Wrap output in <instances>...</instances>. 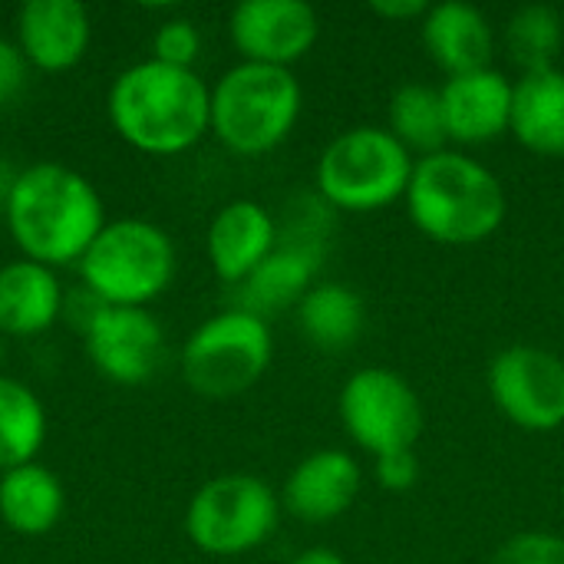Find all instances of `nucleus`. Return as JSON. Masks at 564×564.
<instances>
[{
    "mask_svg": "<svg viewBox=\"0 0 564 564\" xmlns=\"http://www.w3.org/2000/svg\"><path fill=\"white\" fill-rule=\"evenodd\" d=\"M3 221L20 258L56 271L79 264L109 218L99 188L83 172L63 162H33L17 175Z\"/></svg>",
    "mask_w": 564,
    "mask_h": 564,
    "instance_id": "f257e3e1",
    "label": "nucleus"
},
{
    "mask_svg": "<svg viewBox=\"0 0 564 564\" xmlns=\"http://www.w3.org/2000/svg\"><path fill=\"white\" fill-rule=\"evenodd\" d=\"M116 135L145 155H182L212 132V89L195 69L142 59L109 86Z\"/></svg>",
    "mask_w": 564,
    "mask_h": 564,
    "instance_id": "f03ea898",
    "label": "nucleus"
},
{
    "mask_svg": "<svg viewBox=\"0 0 564 564\" xmlns=\"http://www.w3.org/2000/svg\"><path fill=\"white\" fill-rule=\"evenodd\" d=\"M403 202L416 231L449 248L489 241L509 212L499 175L459 149L416 159Z\"/></svg>",
    "mask_w": 564,
    "mask_h": 564,
    "instance_id": "7ed1b4c3",
    "label": "nucleus"
},
{
    "mask_svg": "<svg viewBox=\"0 0 564 564\" xmlns=\"http://www.w3.org/2000/svg\"><path fill=\"white\" fill-rule=\"evenodd\" d=\"M301 109V83L281 66L235 63L212 86V132L235 155L278 149L294 132Z\"/></svg>",
    "mask_w": 564,
    "mask_h": 564,
    "instance_id": "20e7f679",
    "label": "nucleus"
},
{
    "mask_svg": "<svg viewBox=\"0 0 564 564\" xmlns=\"http://www.w3.org/2000/svg\"><path fill=\"white\" fill-rule=\"evenodd\" d=\"M175 245L145 218H116L96 235L76 271L83 288L106 307H149L175 281Z\"/></svg>",
    "mask_w": 564,
    "mask_h": 564,
    "instance_id": "39448f33",
    "label": "nucleus"
},
{
    "mask_svg": "<svg viewBox=\"0 0 564 564\" xmlns=\"http://www.w3.org/2000/svg\"><path fill=\"white\" fill-rule=\"evenodd\" d=\"M416 159L383 126H354L327 142L314 185L324 205L340 212H380L406 198Z\"/></svg>",
    "mask_w": 564,
    "mask_h": 564,
    "instance_id": "423d86ee",
    "label": "nucleus"
},
{
    "mask_svg": "<svg viewBox=\"0 0 564 564\" xmlns=\"http://www.w3.org/2000/svg\"><path fill=\"white\" fill-rule=\"evenodd\" d=\"M274 360L271 324L251 311L228 307L202 321L182 347V380L202 400L248 393Z\"/></svg>",
    "mask_w": 564,
    "mask_h": 564,
    "instance_id": "0eeeda50",
    "label": "nucleus"
},
{
    "mask_svg": "<svg viewBox=\"0 0 564 564\" xmlns=\"http://www.w3.org/2000/svg\"><path fill=\"white\" fill-rule=\"evenodd\" d=\"M281 522V496L251 473L208 479L185 509L188 542L212 558H238L261 549Z\"/></svg>",
    "mask_w": 564,
    "mask_h": 564,
    "instance_id": "6e6552de",
    "label": "nucleus"
},
{
    "mask_svg": "<svg viewBox=\"0 0 564 564\" xmlns=\"http://www.w3.org/2000/svg\"><path fill=\"white\" fill-rule=\"evenodd\" d=\"M344 433L373 459L413 449L423 433L416 390L387 367H364L347 377L337 400Z\"/></svg>",
    "mask_w": 564,
    "mask_h": 564,
    "instance_id": "1a4fd4ad",
    "label": "nucleus"
},
{
    "mask_svg": "<svg viewBox=\"0 0 564 564\" xmlns=\"http://www.w3.org/2000/svg\"><path fill=\"white\" fill-rule=\"evenodd\" d=\"M496 410L525 433H555L564 426V357L512 344L499 350L486 370Z\"/></svg>",
    "mask_w": 564,
    "mask_h": 564,
    "instance_id": "9d476101",
    "label": "nucleus"
},
{
    "mask_svg": "<svg viewBox=\"0 0 564 564\" xmlns=\"http://www.w3.org/2000/svg\"><path fill=\"white\" fill-rule=\"evenodd\" d=\"M86 357L99 377L119 387L152 380L165 357V330L149 307H99L83 330Z\"/></svg>",
    "mask_w": 564,
    "mask_h": 564,
    "instance_id": "9b49d317",
    "label": "nucleus"
},
{
    "mask_svg": "<svg viewBox=\"0 0 564 564\" xmlns=\"http://www.w3.org/2000/svg\"><path fill=\"white\" fill-rule=\"evenodd\" d=\"M228 36L241 63L291 69L314 50L321 17L304 0H241L228 17Z\"/></svg>",
    "mask_w": 564,
    "mask_h": 564,
    "instance_id": "f8f14e48",
    "label": "nucleus"
},
{
    "mask_svg": "<svg viewBox=\"0 0 564 564\" xmlns=\"http://www.w3.org/2000/svg\"><path fill=\"white\" fill-rule=\"evenodd\" d=\"M89 40V10L76 0H26L13 17V43L30 69L40 73L73 69L86 56Z\"/></svg>",
    "mask_w": 564,
    "mask_h": 564,
    "instance_id": "ddd939ff",
    "label": "nucleus"
},
{
    "mask_svg": "<svg viewBox=\"0 0 564 564\" xmlns=\"http://www.w3.org/2000/svg\"><path fill=\"white\" fill-rule=\"evenodd\" d=\"M364 486L360 463L344 449H317L304 456L284 479L281 509L307 525H324L354 509Z\"/></svg>",
    "mask_w": 564,
    "mask_h": 564,
    "instance_id": "4468645a",
    "label": "nucleus"
},
{
    "mask_svg": "<svg viewBox=\"0 0 564 564\" xmlns=\"http://www.w3.org/2000/svg\"><path fill=\"white\" fill-rule=\"evenodd\" d=\"M512 89L516 83L496 66L449 76L440 86L449 142L486 145L506 135L512 129Z\"/></svg>",
    "mask_w": 564,
    "mask_h": 564,
    "instance_id": "2eb2a0df",
    "label": "nucleus"
},
{
    "mask_svg": "<svg viewBox=\"0 0 564 564\" xmlns=\"http://www.w3.org/2000/svg\"><path fill=\"white\" fill-rule=\"evenodd\" d=\"M278 248V225L261 202L235 198L215 212L205 231V254L218 281L245 284Z\"/></svg>",
    "mask_w": 564,
    "mask_h": 564,
    "instance_id": "dca6fc26",
    "label": "nucleus"
},
{
    "mask_svg": "<svg viewBox=\"0 0 564 564\" xmlns=\"http://www.w3.org/2000/svg\"><path fill=\"white\" fill-rule=\"evenodd\" d=\"M420 40L426 56L446 73V79L492 66V53H496L492 23L479 7L466 0L430 3L426 17L420 20Z\"/></svg>",
    "mask_w": 564,
    "mask_h": 564,
    "instance_id": "f3484780",
    "label": "nucleus"
},
{
    "mask_svg": "<svg viewBox=\"0 0 564 564\" xmlns=\"http://www.w3.org/2000/svg\"><path fill=\"white\" fill-rule=\"evenodd\" d=\"M66 291L53 268L13 258L0 264V337H40L63 317Z\"/></svg>",
    "mask_w": 564,
    "mask_h": 564,
    "instance_id": "a211bd4d",
    "label": "nucleus"
},
{
    "mask_svg": "<svg viewBox=\"0 0 564 564\" xmlns=\"http://www.w3.org/2000/svg\"><path fill=\"white\" fill-rule=\"evenodd\" d=\"M522 149L564 159V69L522 73L512 89V129Z\"/></svg>",
    "mask_w": 564,
    "mask_h": 564,
    "instance_id": "6ab92c4d",
    "label": "nucleus"
},
{
    "mask_svg": "<svg viewBox=\"0 0 564 564\" xmlns=\"http://www.w3.org/2000/svg\"><path fill=\"white\" fill-rule=\"evenodd\" d=\"M317 261L321 251L311 241H294V245H278L258 268L254 274L238 284L241 297L235 307L251 311L268 321V314L297 307L301 297L317 284Z\"/></svg>",
    "mask_w": 564,
    "mask_h": 564,
    "instance_id": "aec40b11",
    "label": "nucleus"
},
{
    "mask_svg": "<svg viewBox=\"0 0 564 564\" xmlns=\"http://www.w3.org/2000/svg\"><path fill=\"white\" fill-rule=\"evenodd\" d=\"M66 509V489L43 463H26L0 473V522L23 539H40L56 529Z\"/></svg>",
    "mask_w": 564,
    "mask_h": 564,
    "instance_id": "412c9836",
    "label": "nucleus"
},
{
    "mask_svg": "<svg viewBox=\"0 0 564 564\" xmlns=\"http://www.w3.org/2000/svg\"><path fill=\"white\" fill-rule=\"evenodd\" d=\"M367 307L364 297L344 281H317L297 304L301 334L327 354L354 347L364 334Z\"/></svg>",
    "mask_w": 564,
    "mask_h": 564,
    "instance_id": "4be33fe9",
    "label": "nucleus"
},
{
    "mask_svg": "<svg viewBox=\"0 0 564 564\" xmlns=\"http://www.w3.org/2000/svg\"><path fill=\"white\" fill-rule=\"evenodd\" d=\"M46 406L33 387L0 373V473L36 463L46 443Z\"/></svg>",
    "mask_w": 564,
    "mask_h": 564,
    "instance_id": "5701e85b",
    "label": "nucleus"
},
{
    "mask_svg": "<svg viewBox=\"0 0 564 564\" xmlns=\"http://www.w3.org/2000/svg\"><path fill=\"white\" fill-rule=\"evenodd\" d=\"M387 129L393 132V139L413 159H423V155H433V152L449 149L440 89L436 86H426V83H403L390 96Z\"/></svg>",
    "mask_w": 564,
    "mask_h": 564,
    "instance_id": "b1692460",
    "label": "nucleus"
},
{
    "mask_svg": "<svg viewBox=\"0 0 564 564\" xmlns=\"http://www.w3.org/2000/svg\"><path fill=\"white\" fill-rule=\"evenodd\" d=\"M509 56L522 66V73L552 69L564 46L562 13L549 3H525L506 23Z\"/></svg>",
    "mask_w": 564,
    "mask_h": 564,
    "instance_id": "393cba45",
    "label": "nucleus"
},
{
    "mask_svg": "<svg viewBox=\"0 0 564 564\" xmlns=\"http://www.w3.org/2000/svg\"><path fill=\"white\" fill-rule=\"evenodd\" d=\"M202 53V33L188 17H172L162 20L152 33V59L195 69V59Z\"/></svg>",
    "mask_w": 564,
    "mask_h": 564,
    "instance_id": "a878e982",
    "label": "nucleus"
},
{
    "mask_svg": "<svg viewBox=\"0 0 564 564\" xmlns=\"http://www.w3.org/2000/svg\"><path fill=\"white\" fill-rule=\"evenodd\" d=\"M492 564H564V535L519 532L492 555Z\"/></svg>",
    "mask_w": 564,
    "mask_h": 564,
    "instance_id": "bb28decb",
    "label": "nucleus"
},
{
    "mask_svg": "<svg viewBox=\"0 0 564 564\" xmlns=\"http://www.w3.org/2000/svg\"><path fill=\"white\" fill-rule=\"evenodd\" d=\"M373 479L387 492H410L420 482L416 453L413 449H403V453H390V456L373 459Z\"/></svg>",
    "mask_w": 564,
    "mask_h": 564,
    "instance_id": "cd10ccee",
    "label": "nucleus"
},
{
    "mask_svg": "<svg viewBox=\"0 0 564 564\" xmlns=\"http://www.w3.org/2000/svg\"><path fill=\"white\" fill-rule=\"evenodd\" d=\"M30 83V63L20 53V46L7 36H0V109L13 106Z\"/></svg>",
    "mask_w": 564,
    "mask_h": 564,
    "instance_id": "c85d7f7f",
    "label": "nucleus"
},
{
    "mask_svg": "<svg viewBox=\"0 0 564 564\" xmlns=\"http://www.w3.org/2000/svg\"><path fill=\"white\" fill-rule=\"evenodd\" d=\"M370 10H373L380 20L400 23V20H423L426 10H430V3H426V0H373Z\"/></svg>",
    "mask_w": 564,
    "mask_h": 564,
    "instance_id": "c756f323",
    "label": "nucleus"
},
{
    "mask_svg": "<svg viewBox=\"0 0 564 564\" xmlns=\"http://www.w3.org/2000/svg\"><path fill=\"white\" fill-rule=\"evenodd\" d=\"M291 564H350V562H347L340 552L327 549V545H314V549H304V552H297Z\"/></svg>",
    "mask_w": 564,
    "mask_h": 564,
    "instance_id": "7c9ffc66",
    "label": "nucleus"
},
{
    "mask_svg": "<svg viewBox=\"0 0 564 564\" xmlns=\"http://www.w3.org/2000/svg\"><path fill=\"white\" fill-rule=\"evenodd\" d=\"M3 357H7V347H3V337H0V367H3Z\"/></svg>",
    "mask_w": 564,
    "mask_h": 564,
    "instance_id": "2f4dec72",
    "label": "nucleus"
}]
</instances>
